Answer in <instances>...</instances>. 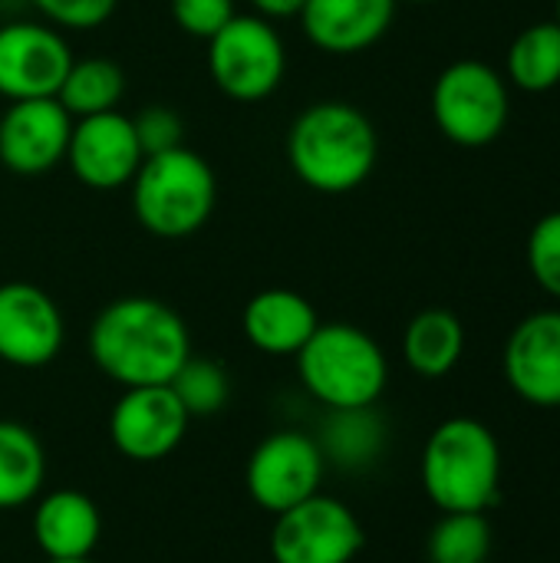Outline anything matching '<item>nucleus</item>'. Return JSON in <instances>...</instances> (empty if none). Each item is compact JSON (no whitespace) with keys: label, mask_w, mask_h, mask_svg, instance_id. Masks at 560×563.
Wrapping results in <instances>:
<instances>
[{"label":"nucleus","mask_w":560,"mask_h":563,"mask_svg":"<svg viewBox=\"0 0 560 563\" xmlns=\"http://www.w3.org/2000/svg\"><path fill=\"white\" fill-rule=\"evenodd\" d=\"M528 271L535 284L560 300V211H548L528 234Z\"/></svg>","instance_id":"a878e982"},{"label":"nucleus","mask_w":560,"mask_h":563,"mask_svg":"<svg viewBox=\"0 0 560 563\" xmlns=\"http://www.w3.org/2000/svg\"><path fill=\"white\" fill-rule=\"evenodd\" d=\"M129 188L135 221L162 241L198 234L218 205L215 168L188 145L145 155Z\"/></svg>","instance_id":"20e7f679"},{"label":"nucleus","mask_w":560,"mask_h":563,"mask_svg":"<svg viewBox=\"0 0 560 563\" xmlns=\"http://www.w3.org/2000/svg\"><path fill=\"white\" fill-rule=\"evenodd\" d=\"M73 115L56 99H20L0 115V165L13 175H46L66 158Z\"/></svg>","instance_id":"4468645a"},{"label":"nucleus","mask_w":560,"mask_h":563,"mask_svg":"<svg viewBox=\"0 0 560 563\" xmlns=\"http://www.w3.org/2000/svg\"><path fill=\"white\" fill-rule=\"evenodd\" d=\"M320 327L314 303L287 287H267L244 303L241 330L257 353L297 356Z\"/></svg>","instance_id":"a211bd4d"},{"label":"nucleus","mask_w":560,"mask_h":563,"mask_svg":"<svg viewBox=\"0 0 560 563\" xmlns=\"http://www.w3.org/2000/svg\"><path fill=\"white\" fill-rule=\"evenodd\" d=\"M142 145L135 139L132 115L109 109L99 115L73 119L69 145H66V165L73 178L92 191H116L132 185L139 165H142Z\"/></svg>","instance_id":"9b49d317"},{"label":"nucleus","mask_w":560,"mask_h":563,"mask_svg":"<svg viewBox=\"0 0 560 563\" xmlns=\"http://www.w3.org/2000/svg\"><path fill=\"white\" fill-rule=\"evenodd\" d=\"M376 158L380 135L353 102H314L287 129V165L310 191L350 195L373 175Z\"/></svg>","instance_id":"f03ea898"},{"label":"nucleus","mask_w":560,"mask_h":563,"mask_svg":"<svg viewBox=\"0 0 560 563\" xmlns=\"http://www.w3.org/2000/svg\"><path fill=\"white\" fill-rule=\"evenodd\" d=\"M89 356L122 389L168 386L191 356V333L168 303L155 297H119L96 313Z\"/></svg>","instance_id":"f257e3e1"},{"label":"nucleus","mask_w":560,"mask_h":563,"mask_svg":"<svg viewBox=\"0 0 560 563\" xmlns=\"http://www.w3.org/2000/svg\"><path fill=\"white\" fill-rule=\"evenodd\" d=\"M409 3H436V0H409Z\"/></svg>","instance_id":"2f4dec72"},{"label":"nucleus","mask_w":560,"mask_h":563,"mask_svg":"<svg viewBox=\"0 0 560 563\" xmlns=\"http://www.w3.org/2000/svg\"><path fill=\"white\" fill-rule=\"evenodd\" d=\"M396 3L399 0H307L300 26L317 49L330 56H353L389 33Z\"/></svg>","instance_id":"dca6fc26"},{"label":"nucleus","mask_w":560,"mask_h":563,"mask_svg":"<svg viewBox=\"0 0 560 563\" xmlns=\"http://www.w3.org/2000/svg\"><path fill=\"white\" fill-rule=\"evenodd\" d=\"M505 79L525 92H548L560 86V26L558 20L525 26L505 56Z\"/></svg>","instance_id":"5701e85b"},{"label":"nucleus","mask_w":560,"mask_h":563,"mask_svg":"<svg viewBox=\"0 0 560 563\" xmlns=\"http://www.w3.org/2000/svg\"><path fill=\"white\" fill-rule=\"evenodd\" d=\"M46 452L33 429L0 419V511L23 508L43 495Z\"/></svg>","instance_id":"412c9836"},{"label":"nucleus","mask_w":560,"mask_h":563,"mask_svg":"<svg viewBox=\"0 0 560 563\" xmlns=\"http://www.w3.org/2000/svg\"><path fill=\"white\" fill-rule=\"evenodd\" d=\"M132 125H135V139L142 145V155H158V152H172V148L185 145L182 142L185 122L172 106H162V102L142 106L132 115Z\"/></svg>","instance_id":"bb28decb"},{"label":"nucleus","mask_w":560,"mask_h":563,"mask_svg":"<svg viewBox=\"0 0 560 563\" xmlns=\"http://www.w3.org/2000/svg\"><path fill=\"white\" fill-rule=\"evenodd\" d=\"M208 73L228 99L261 102L284 82L287 46L271 20L234 13V20L208 40Z\"/></svg>","instance_id":"0eeeda50"},{"label":"nucleus","mask_w":560,"mask_h":563,"mask_svg":"<svg viewBox=\"0 0 560 563\" xmlns=\"http://www.w3.org/2000/svg\"><path fill=\"white\" fill-rule=\"evenodd\" d=\"M465 353V327L452 310L429 307L416 313L403 333L406 366L426 379L449 376Z\"/></svg>","instance_id":"aec40b11"},{"label":"nucleus","mask_w":560,"mask_h":563,"mask_svg":"<svg viewBox=\"0 0 560 563\" xmlns=\"http://www.w3.org/2000/svg\"><path fill=\"white\" fill-rule=\"evenodd\" d=\"M274 518V563H353L366 544L360 518L323 492Z\"/></svg>","instance_id":"6e6552de"},{"label":"nucleus","mask_w":560,"mask_h":563,"mask_svg":"<svg viewBox=\"0 0 560 563\" xmlns=\"http://www.w3.org/2000/svg\"><path fill=\"white\" fill-rule=\"evenodd\" d=\"M307 0H251V7L257 10V16L264 20H287V16H300Z\"/></svg>","instance_id":"c756f323"},{"label":"nucleus","mask_w":560,"mask_h":563,"mask_svg":"<svg viewBox=\"0 0 560 563\" xmlns=\"http://www.w3.org/2000/svg\"><path fill=\"white\" fill-rule=\"evenodd\" d=\"M323 475L327 462L317 439L297 429L267 435L248 459V492L267 515H284L287 508L314 498Z\"/></svg>","instance_id":"1a4fd4ad"},{"label":"nucleus","mask_w":560,"mask_h":563,"mask_svg":"<svg viewBox=\"0 0 560 563\" xmlns=\"http://www.w3.org/2000/svg\"><path fill=\"white\" fill-rule=\"evenodd\" d=\"M429 563H485L492 554V525L479 511L446 515L426 544Z\"/></svg>","instance_id":"b1692460"},{"label":"nucleus","mask_w":560,"mask_h":563,"mask_svg":"<svg viewBox=\"0 0 560 563\" xmlns=\"http://www.w3.org/2000/svg\"><path fill=\"white\" fill-rule=\"evenodd\" d=\"M422 488L446 515H485L502 492V449L479 419H446L422 449Z\"/></svg>","instance_id":"7ed1b4c3"},{"label":"nucleus","mask_w":560,"mask_h":563,"mask_svg":"<svg viewBox=\"0 0 560 563\" xmlns=\"http://www.w3.org/2000/svg\"><path fill=\"white\" fill-rule=\"evenodd\" d=\"M33 7L56 30H99L112 20L119 0H33Z\"/></svg>","instance_id":"cd10ccee"},{"label":"nucleus","mask_w":560,"mask_h":563,"mask_svg":"<svg viewBox=\"0 0 560 563\" xmlns=\"http://www.w3.org/2000/svg\"><path fill=\"white\" fill-rule=\"evenodd\" d=\"M188 422L172 386H135L109 409V442L129 462H162L182 445Z\"/></svg>","instance_id":"f8f14e48"},{"label":"nucleus","mask_w":560,"mask_h":563,"mask_svg":"<svg viewBox=\"0 0 560 563\" xmlns=\"http://www.w3.org/2000/svg\"><path fill=\"white\" fill-rule=\"evenodd\" d=\"M314 439L327 465H337L340 472H366L383 459L389 429L386 419L376 412V406L327 409L320 422V435Z\"/></svg>","instance_id":"6ab92c4d"},{"label":"nucleus","mask_w":560,"mask_h":563,"mask_svg":"<svg viewBox=\"0 0 560 563\" xmlns=\"http://www.w3.org/2000/svg\"><path fill=\"white\" fill-rule=\"evenodd\" d=\"M168 386L191 419L221 412L231 396V379H228L224 366L215 360H201V356H188Z\"/></svg>","instance_id":"393cba45"},{"label":"nucleus","mask_w":560,"mask_h":563,"mask_svg":"<svg viewBox=\"0 0 560 563\" xmlns=\"http://www.w3.org/2000/svg\"><path fill=\"white\" fill-rule=\"evenodd\" d=\"M234 0H172V20L182 33L195 40H211L221 26L234 20Z\"/></svg>","instance_id":"c85d7f7f"},{"label":"nucleus","mask_w":560,"mask_h":563,"mask_svg":"<svg viewBox=\"0 0 560 563\" xmlns=\"http://www.w3.org/2000/svg\"><path fill=\"white\" fill-rule=\"evenodd\" d=\"M512 112L508 79L485 59H455L432 82V119L462 148L492 145Z\"/></svg>","instance_id":"423d86ee"},{"label":"nucleus","mask_w":560,"mask_h":563,"mask_svg":"<svg viewBox=\"0 0 560 563\" xmlns=\"http://www.w3.org/2000/svg\"><path fill=\"white\" fill-rule=\"evenodd\" d=\"M66 340L56 300L26 280L0 284V360L17 369L50 366Z\"/></svg>","instance_id":"ddd939ff"},{"label":"nucleus","mask_w":560,"mask_h":563,"mask_svg":"<svg viewBox=\"0 0 560 563\" xmlns=\"http://www.w3.org/2000/svg\"><path fill=\"white\" fill-rule=\"evenodd\" d=\"M125 96V73L119 63L106 59V56H83L69 63L66 79L56 92V102L73 115H99L109 109H119Z\"/></svg>","instance_id":"4be33fe9"},{"label":"nucleus","mask_w":560,"mask_h":563,"mask_svg":"<svg viewBox=\"0 0 560 563\" xmlns=\"http://www.w3.org/2000/svg\"><path fill=\"white\" fill-rule=\"evenodd\" d=\"M554 20H558V26H560V0H558V16H554Z\"/></svg>","instance_id":"473e14b6"},{"label":"nucleus","mask_w":560,"mask_h":563,"mask_svg":"<svg viewBox=\"0 0 560 563\" xmlns=\"http://www.w3.org/2000/svg\"><path fill=\"white\" fill-rule=\"evenodd\" d=\"M508 386L538 409H560V310L525 317L505 343Z\"/></svg>","instance_id":"2eb2a0df"},{"label":"nucleus","mask_w":560,"mask_h":563,"mask_svg":"<svg viewBox=\"0 0 560 563\" xmlns=\"http://www.w3.org/2000/svg\"><path fill=\"white\" fill-rule=\"evenodd\" d=\"M73 49L66 36L50 23L13 20L0 26V96L20 99H56Z\"/></svg>","instance_id":"9d476101"},{"label":"nucleus","mask_w":560,"mask_h":563,"mask_svg":"<svg viewBox=\"0 0 560 563\" xmlns=\"http://www.w3.org/2000/svg\"><path fill=\"white\" fill-rule=\"evenodd\" d=\"M46 563H92V561L86 558V561H46Z\"/></svg>","instance_id":"7c9ffc66"},{"label":"nucleus","mask_w":560,"mask_h":563,"mask_svg":"<svg viewBox=\"0 0 560 563\" xmlns=\"http://www.w3.org/2000/svg\"><path fill=\"white\" fill-rule=\"evenodd\" d=\"M102 538V518L76 488L43 492L33 505V541L46 561H86Z\"/></svg>","instance_id":"f3484780"},{"label":"nucleus","mask_w":560,"mask_h":563,"mask_svg":"<svg viewBox=\"0 0 560 563\" xmlns=\"http://www.w3.org/2000/svg\"><path fill=\"white\" fill-rule=\"evenodd\" d=\"M294 360L304 389L327 409L376 406L389 383L383 346L353 323H320Z\"/></svg>","instance_id":"39448f33"}]
</instances>
